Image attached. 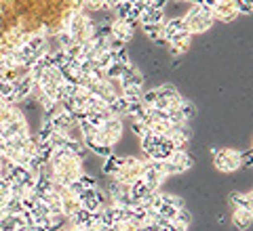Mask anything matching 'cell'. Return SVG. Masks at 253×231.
<instances>
[{
  "instance_id": "1",
  "label": "cell",
  "mask_w": 253,
  "mask_h": 231,
  "mask_svg": "<svg viewBox=\"0 0 253 231\" xmlns=\"http://www.w3.org/2000/svg\"><path fill=\"white\" fill-rule=\"evenodd\" d=\"M184 23H186V30L190 34H203L207 32L211 26H213V17H211V11L209 9H203V6H192L184 17Z\"/></svg>"
},
{
  "instance_id": "2",
  "label": "cell",
  "mask_w": 253,
  "mask_h": 231,
  "mask_svg": "<svg viewBox=\"0 0 253 231\" xmlns=\"http://www.w3.org/2000/svg\"><path fill=\"white\" fill-rule=\"evenodd\" d=\"M123 137V120L121 118L112 116L110 120H106L104 124L97 129V134H95V143H101V145L112 147L116 145Z\"/></svg>"
},
{
  "instance_id": "3",
  "label": "cell",
  "mask_w": 253,
  "mask_h": 231,
  "mask_svg": "<svg viewBox=\"0 0 253 231\" xmlns=\"http://www.w3.org/2000/svg\"><path fill=\"white\" fill-rule=\"evenodd\" d=\"M213 154V164L219 172H234L241 168V151L236 149H211Z\"/></svg>"
},
{
  "instance_id": "4",
  "label": "cell",
  "mask_w": 253,
  "mask_h": 231,
  "mask_svg": "<svg viewBox=\"0 0 253 231\" xmlns=\"http://www.w3.org/2000/svg\"><path fill=\"white\" fill-rule=\"evenodd\" d=\"M141 168H144V162L137 160V158H123L121 168L114 174V179L125 183V185H133L137 179H141Z\"/></svg>"
},
{
  "instance_id": "5",
  "label": "cell",
  "mask_w": 253,
  "mask_h": 231,
  "mask_svg": "<svg viewBox=\"0 0 253 231\" xmlns=\"http://www.w3.org/2000/svg\"><path fill=\"white\" fill-rule=\"evenodd\" d=\"M167 179V172H165V166L163 162L158 160H148L144 164V168H141V181L148 183L150 187L154 191H158V187L163 185V181Z\"/></svg>"
},
{
  "instance_id": "6",
  "label": "cell",
  "mask_w": 253,
  "mask_h": 231,
  "mask_svg": "<svg viewBox=\"0 0 253 231\" xmlns=\"http://www.w3.org/2000/svg\"><path fill=\"white\" fill-rule=\"evenodd\" d=\"M192 158L188 156V151H173V154L167 158V160L163 162L165 166V172H167V177H171V174H181V172H186L190 166H192Z\"/></svg>"
},
{
  "instance_id": "7",
  "label": "cell",
  "mask_w": 253,
  "mask_h": 231,
  "mask_svg": "<svg viewBox=\"0 0 253 231\" xmlns=\"http://www.w3.org/2000/svg\"><path fill=\"white\" fill-rule=\"evenodd\" d=\"M211 17H213V21L230 23L239 17V13H236L232 0H221V2H215V6L211 9Z\"/></svg>"
},
{
  "instance_id": "8",
  "label": "cell",
  "mask_w": 253,
  "mask_h": 231,
  "mask_svg": "<svg viewBox=\"0 0 253 231\" xmlns=\"http://www.w3.org/2000/svg\"><path fill=\"white\" fill-rule=\"evenodd\" d=\"M34 89H36V82H34V78H32L30 74L23 76V78H19V80H15V82H13V101H15V103L26 101L28 97H32Z\"/></svg>"
},
{
  "instance_id": "9",
  "label": "cell",
  "mask_w": 253,
  "mask_h": 231,
  "mask_svg": "<svg viewBox=\"0 0 253 231\" xmlns=\"http://www.w3.org/2000/svg\"><path fill=\"white\" fill-rule=\"evenodd\" d=\"M110 30H112V38L121 40L123 44L129 42L131 36H133V28H131L125 19H118V17L112 19V23H110Z\"/></svg>"
},
{
  "instance_id": "10",
  "label": "cell",
  "mask_w": 253,
  "mask_h": 231,
  "mask_svg": "<svg viewBox=\"0 0 253 231\" xmlns=\"http://www.w3.org/2000/svg\"><path fill=\"white\" fill-rule=\"evenodd\" d=\"M163 23H144L141 30H144V34L152 42H156V44H167V40H165V34H163Z\"/></svg>"
},
{
  "instance_id": "11",
  "label": "cell",
  "mask_w": 253,
  "mask_h": 231,
  "mask_svg": "<svg viewBox=\"0 0 253 231\" xmlns=\"http://www.w3.org/2000/svg\"><path fill=\"white\" fill-rule=\"evenodd\" d=\"M190 46H192V36H186V38H181V40L169 42V51H171L173 57H181L184 53L190 51Z\"/></svg>"
},
{
  "instance_id": "12",
  "label": "cell",
  "mask_w": 253,
  "mask_h": 231,
  "mask_svg": "<svg viewBox=\"0 0 253 231\" xmlns=\"http://www.w3.org/2000/svg\"><path fill=\"white\" fill-rule=\"evenodd\" d=\"M165 21V13L154 9L152 4H150V9H146L144 13L139 15V23L144 26V23H163Z\"/></svg>"
},
{
  "instance_id": "13",
  "label": "cell",
  "mask_w": 253,
  "mask_h": 231,
  "mask_svg": "<svg viewBox=\"0 0 253 231\" xmlns=\"http://www.w3.org/2000/svg\"><path fill=\"white\" fill-rule=\"evenodd\" d=\"M232 223L236 229H247L251 225V210H243V208H234L232 214Z\"/></svg>"
},
{
  "instance_id": "14",
  "label": "cell",
  "mask_w": 253,
  "mask_h": 231,
  "mask_svg": "<svg viewBox=\"0 0 253 231\" xmlns=\"http://www.w3.org/2000/svg\"><path fill=\"white\" fill-rule=\"evenodd\" d=\"M121 162H123V158L112 154V156L104 158V166H101V170H104V174H108V177H114V174L118 172V168H121Z\"/></svg>"
},
{
  "instance_id": "15",
  "label": "cell",
  "mask_w": 253,
  "mask_h": 231,
  "mask_svg": "<svg viewBox=\"0 0 253 231\" xmlns=\"http://www.w3.org/2000/svg\"><path fill=\"white\" fill-rule=\"evenodd\" d=\"M230 204L234 206V208L251 210V194H241V191H234V194H230Z\"/></svg>"
},
{
  "instance_id": "16",
  "label": "cell",
  "mask_w": 253,
  "mask_h": 231,
  "mask_svg": "<svg viewBox=\"0 0 253 231\" xmlns=\"http://www.w3.org/2000/svg\"><path fill=\"white\" fill-rule=\"evenodd\" d=\"M95 63H97V67H101V69H108L110 66H114V63H116L114 51H104L97 59H95Z\"/></svg>"
},
{
  "instance_id": "17",
  "label": "cell",
  "mask_w": 253,
  "mask_h": 231,
  "mask_svg": "<svg viewBox=\"0 0 253 231\" xmlns=\"http://www.w3.org/2000/svg\"><path fill=\"white\" fill-rule=\"evenodd\" d=\"M55 131H53V124H51V120H49V116L44 118V120L41 122V129H38V141H49V137L53 134Z\"/></svg>"
},
{
  "instance_id": "18",
  "label": "cell",
  "mask_w": 253,
  "mask_h": 231,
  "mask_svg": "<svg viewBox=\"0 0 253 231\" xmlns=\"http://www.w3.org/2000/svg\"><path fill=\"white\" fill-rule=\"evenodd\" d=\"M177 109H179V114L184 116V120H186V122H190V120H192V118L196 116V107H194V105H192V103H190V101H186V99L179 103V105H177Z\"/></svg>"
},
{
  "instance_id": "19",
  "label": "cell",
  "mask_w": 253,
  "mask_h": 231,
  "mask_svg": "<svg viewBox=\"0 0 253 231\" xmlns=\"http://www.w3.org/2000/svg\"><path fill=\"white\" fill-rule=\"evenodd\" d=\"M55 36H57L59 49H63V51H66L68 46H72V44H74V38L70 36V32H68V30H59V32H55Z\"/></svg>"
},
{
  "instance_id": "20",
  "label": "cell",
  "mask_w": 253,
  "mask_h": 231,
  "mask_svg": "<svg viewBox=\"0 0 253 231\" xmlns=\"http://www.w3.org/2000/svg\"><path fill=\"white\" fill-rule=\"evenodd\" d=\"M72 221H74V225H76V227H83L84 223H89V221H91V212H89V210H84V208H78V210L72 214Z\"/></svg>"
},
{
  "instance_id": "21",
  "label": "cell",
  "mask_w": 253,
  "mask_h": 231,
  "mask_svg": "<svg viewBox=\"0 0 253 231\" xmlns=\"http://www.w3.org/2000/svg\"><path fill=\"white\" fill-rule=\"evenodd\" d=\"M123 69H125V66H121V63H114V66H110L108 69H104L106 80H118V78L123 76Z\"/></svg>"
},
{
  "instance_id": "22",
  "label": "cell",
  "mask_w": 253,
  "mask_h": 231,
  "mask_svg": "<svg viewBox=\"0 0 253 231\" xmlns=\"http://www.w3.org/2000/svg\"><path fill=\"white\" fill-rule=\"evenodd\" d=\"M161 202L167 206H173V208H184V202L177 196H171V194H161Z\"/></svg>"
},
{
  "instance_id": "23",
  "label": "cell",
  "mask_w": 253,
  "mask_h": 231,
  "mask_svg": "<svg viewBox=\"0 0 253 231\" xmlns=\"http://www.w3.org/2000/svg\"><path fill=\"white\" fill-rule=\"evenodd\" d=\"M78 183H81L83 185V189H97V179L95 177H91V174H81V177H78Z\"/></svg>"
},
{
  "instance_id": "24",
  "label": "cell",
  "mask_w": 253,
  "mask_h": 231,
  "mask_svg": "<svg viewBox=\"0 0 253 231\" xmlns=\"http://www.w3.org/2000/svg\"><path fill=\"white\" fill-rule=\"evenodd\" d=\"M190 221H192V217H190V212L186 208H179L177 214H175V219H173V223H177V225H184V227L190 225Z\"/></svg>"
},
{
  "instance_id": "25",
  "label": "cell",
  "mask_w": 253,
  "mask_h": 231,
  "mask_svg": "<svg viewBox=\"0 0 253 231\" xmlns=\"http://www.w3.org/2000/svg\"><path fill=\"white\" fill-rule=\"evenodd\" d=\"M234 9L239 15H249L251 13V0H232Z\"/></svg>"
},
{
  "instance_id": "26",
  "label": "cell",
  "mask_w": 253,
  "mask_h": 231,
  "mask_svg": "<svg viewBox=\"0 0 253 231\" xmlns=\"http://www.w3.org/2000/svg\"><path fill=\"white\" fill-rule=\"evenodd\" d=\"M131 129H133V132H135L139 139L144 137V134L150 131V129H148V124H144V122H137V120H131Z\"/></svg>"
},
{
  "instance_id": "27",
  "label": "cell",
  "mask_w": 253,
  "mask_h": 231,
  "mask_svg": "<svg viewBox=\"0 0 253 231\" xmlns=\"http://www.w3.org/2000/svg\"><path fill=\"white\" fill-rule=\"evenodd\" d=\"M114 57H116V63H121V66H129V53H126V46L114 51Z\"/></svg>"
},
{
  "instance_id": "28",
  "label": "cell",
  "mask_w": 253,
  "mask_h": 231,
  "mask_svg": "<svg viewBox=\"0 0 253 231\" xmlns=\"http://www.w3.org/2000/svg\"><path fill=\"white\" fill-rule=\"evenodd\" d=\"M241 166L251 168V151H241Z\"/></svg>"
},
{
  "instance_id": "29",
  "label": "cell",
  "mask_w": 253,
  "mask_h": 231,
  "mask_svg": "<svg viewBox=\"0 0 253 231\" xmlns=\"http://www.w3.org/2000/svg\"><path fill=\"white\" fill-rule=\"evenodd\" d=\"M167 231H186V227L184 225H177V223H171Z\"/></svg>"
}]
</instances>
